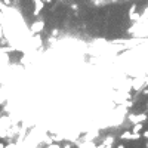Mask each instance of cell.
<instances>
[{
    "instance_id": "13",
    "label": "cell",
    "mask_w": 148,
    "mask_h": 148,
    "mask_svg": "<svg viewBox=\"0 0 148 148\" xmlns=\"http://www.w3.org/2000/svg\"><path fill=\"white\" fill-rule=\"evenodd\" d=\"M117 148H125V145H121V144H120V145H117Z\"/></svg>"
},
{
    "instance_id": "10",
    "label": "cell",
    "mask_w": 148,
    "mask_h": 148,
    "mask_svg": "<svg viewBox=\"0 0 148 148\" xmlns=\"http://www.w3.org/2000/svg\"><path fill=\"white\" fill-rule=\"evenodd\" d=\"M142 136H144V138H147V139H148V130H145V132H144V133H142Z\"/></svg>"
},
{
    "instance_id": "9",
    "label": "cell",
    "mask_w": 148,
    "mask_h": 148,
    "mask_svg": "<svg viewBox=\"0 0 148 148\" xmlns=\"http://www.w3.org/2000/svg\"><path fill=\"white\" fill-rule=\"evenodd\" d=\"M12 3V0H3V5H6V6H9Z\"/></svg>"
},
{
    "instance_id": "6",
    "label": "cell",
    "mask_w": 148,
    "mask_h": 148,
    "mask_svg": "<svg viewBox=\"0 0 148 148\" xmlns=\"http://www.w3.org/2000/svg\"><path fill=\"white\" fill-rule=\"evenodd\" d=\"M142 129H144V123H138V125H133L132 132H133V133H139Z\"/></svg>"
},
{
    "instance_id": "7",
    "label": "cell",
    "mask_w": 148,
    "mask_h": 148,
    "mask_svg": "<svg viewBox=\"0 0 148 148\" xmlns=\"http://www.w3.org/2000/svg\"><path fill=\"white\" fill-rule=\"evenodd\" d=\"M95 6H102V5H105L107 2H105V0H93V2H92Z\"/></svg>"
},
{
    "instance_id": "5",
    "label": "cell",
    "mask_w": 148,
    "mask_h": 148,
    "mask_svg": "<svg viewBox=\"0 0 148 148\" xmlns=\"http://www.w3.org/2000/svg\"><path fill=\"white\" fill-rule=\"evenodd\" d=\"M129 18H130L132 21H138V19L141 18V14H138V12H136V5H133V6L129 9Z\"/></svg>"
},
{
    "instance_id": "3",
    "label": "cell",
    "mask_w": 148,
    "mask_h": 148,
    "mask_svg": "<svg viewBox=\"0 0 148 148\" xmlns=\"http://www.w3.org/2000/svg\"><path fill=\"white\" fill-rule=\"evenodd\" d=\"M33 3H34L33 15H34V16H39V15L42 14L43 8H45V2H43V0H33Z\"/></svg>"
},
{
    "instance_id": "11",
    "label": "cell",
    "mask_w": 148,
    "mask_h": 148,
    "mask_svg": "<svg viewBox=\"0 0 148 148\" xmlns=\"http://www.w3.org/2000/svg\"><path fill=\"white\" fill-rule=\"evenodd\" d=\"M45 3H52V0H43Z\"/></svg>"
},
{
    "instance_id": "2",
    "label": "cell",
    "mask_w": 148,
    "mask_h": 148,
    "mask_svg": "<svg viewBox=\"0 0 148 148\" xmlns=\"http://www.w3.org/2000/svg\"><path fill=\"white\" fill-rule=\"evenodd\" d=\"M148 119L147 114H130L129 116V121L132 125H138V123H144Z\"/></svg>"
},
{
    "instance_id": "12",
    "label": "cell",
    "mask_w": 148,
    "mask_h": 148,
    "mask_svg": "<svg viewBox=\"0 0 148 148\" xmlns=\"http://www.w3.org/2000/svg\"><path fill=\"white\" fill-rule=\"evenodd\" d=\"M142 93H144V95H148V89H145V90H144Z\"/></svg>"
},
{
    "instance_id": "1",
    "label": "cell",
    "mask_w": 148,
    "mask_h": 148,
    "mask_svg": "<svg viewBox=\"0 0 148 148\" xmlns=\"http://www.w3.org/2000/svg\"><path fill=\"white\" fill-rule=\"evenodd\" d=\"M43 30H45V21L43 19H37L30 25V34H33V36L42 33Z\"/></svg>"
},
{
    "instance_id": "15",
    "label": "cell",
    "mask_w": 148,
    "mask_h": 148,
    "mask_svg": "<svg viewBox=\"0 0 148 148\" xmlns=\"http://www.w3.org/2000/svg\"><path fill=\"white\" fill-rule=\"evenodd\" d=\"M14 2H19V0H14Z\"/></svg>"
},
{
    "instance_id": "14",
    "label": "cell",
    "mask_w": 148,
    "mask_h": 148,
    "mask_svg": "<svg viewBox=\"0 0 148 148\" xmlns=\"http://www.w3.org/2000/svg\"><path fill=\"white\" fill-rule=\"evenodd\" d=\"M105 2H111V0H105Z\"/></svg>"
},
{
    "instance_id": "8",
    "label": "cell",
    "mask_w": 148,
    "mask_h": 148,
    "mask_svg": "<svg viewBox=\"0 0 148 148\" xmlns=\"http://www.w3.org/2000/svg\"><path fill=\"white\" fill-rule=\"evenodd\" d=\"M3 37H5V31H3V27L0 25V40H2Z\"/></svg>"
},
{
    "instance_id": "4",
    "label": "cell",
    "mask_w": 148,
    "mask_h": 148,
    "mask_svg": "<svg viewBox=\"0 0 148 148\" xmlns=\"http://www.w3.org/2000/svg\"><path fill=\"white\" fill-rule=\"evenodd\" d=\"M121 139H130V141H136V139H139L141 138V135L139 133H133L132 130H126L125 133L120 136Z\"/></svg>"
}]
</instances>
